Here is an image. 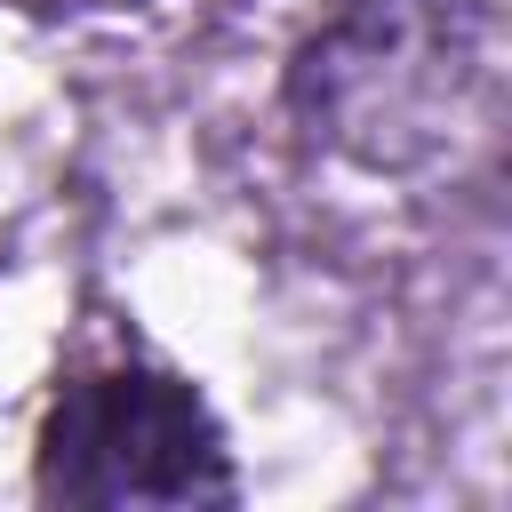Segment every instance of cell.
<instances>
[{"mask_svg":"<svg viewBox=\"0 0 512 512\" xmlns=\"http://www.w3.org/2000/svg\"><path fill=\"white\" fill-rule=\"evenodd\" d=\"M32 496L80 512H136V504H232L240 464L208 392L144 352L88 360L56 376L32 424Z\"/></svg>","mask_w":512,"mask_h":512,"instance_id":"obj_2","label":"cell"},{"mask_svg":"<svg viewBox=\"0 0 512 512\" xmlns=\"http://www.w3.org/2000/svg\"><path fill=\"white\" fill-rule=\"evenodd\" d=\"M488 0H328L280 64V112L360 176H432L496 120Z\"/></svg>","mask_w":512,"mask_h":512,"instance_id":"obj_1","label":"cell"}]
</instances>
